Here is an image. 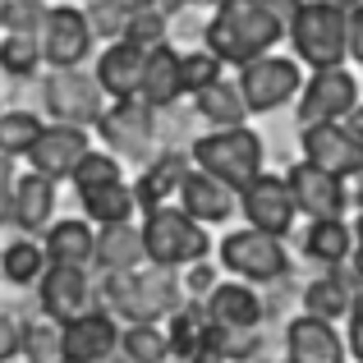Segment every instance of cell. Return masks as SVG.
I'll use <instances>...</instances> for the list:
<instances>
[{
	"mask_svg": "<svg viewBox=\"0 0 363 363\" xmlns=\"http://www.w3.org/2000/svg\"><path fill=\"white\" fill-rule=\"evenodd\" d=\"M285 37V18L267 0H221L207 23V51L221 65H253L257 55H272Z\"/></svg>",
	"mask_w": 363,
	"mask_h": 363,
	"instance_id": "cell-1",
	"label": "cell"
},
{
	"mask_svg": "<svg viewBox=\"0 0 363 363\" xmlns=\"http://www.w3.org/2000/svg\"><path fill=\"white\" fill-rule=\"evenodd\" d=\"M184 303V281L170 267H133L106 276V308L124 322H161Z\"/></svg>",
	"mask_w": 363,
	"mask_h": 363,
	"instance_id": "cell-2",
	"label": "cell"
},
{
	"mask_svg": "<svg viewBox=\"0 0 363 363\" xmlns=\"http://www.w3.org/2000/svg\"><path fill=\"white\" fill-rule=\"evenodd\" d=\"M143 253H147L152 267H170V272H179V267L189 262H203L207 253H212V235H207L203 221H194V216L184 212V207H152V212H143Z\"/></svg>",
	"mask_w": 363,
	"mask_h": 363,
	"instance_id": "cell-3",
	"label": "cell"
},
{
	"mask_svg": "<svg viewBox=\"0 0 363 363\" xmlns=\"http://www.w3.org/2000/svg\"><path fill=\"white\" fill-rule=\"evenodd\" d=\"M294 46V60L313 65V69H336L350 60V28H345V9L322 5V0H303L294 9V18L285 23Z\"/></svg>",
	"mask_w": 363,
	"mask_h": 363,
	"instance_id": "cell-4",
	"label": "cell"
},
{
	"mask_svg": "<svg viewBox=\"0 0 363 363\" xmlns=\"http://www.w3.org/2000/svg\"><path fill=\"white\" fill-rule=\"evenodd\" d=\"M189 157H194L198 170H207V175H216L221 184L230 189H244L253 184L257 175H262V138H257L248 124H235V129H212L203 133V138L189 147Z\"/></svg>",
	"mask_w": 363,
	"mask_h": 363,
	"instance_id": "cell-5",
	"label": "cell"
},
{
	"mask_svg": "<svg viewBox=\"0 0 363 363\" xmlns=\"http://www.w3.org/2000/svg\"><path fill=\"white\" fill-rule=\"evenodd\" d=\"M216 257H221L225 272L248 281V285L281 281V276L290 272V248H285V240L281 235H267V230H253V225L225 235L221 248H216Z\"/></svg>",
	"mask_w": 363,
	"mask_h": 363,
	"instance_id": "cell-6",
	"label": "cell"
},
{
	"mask_svg": "<svg viewBox=\"0 0 363 363\" xmlns=\"http://www.w3.org/2000/svg\"><path fill=\"white\" fill-rule=\"evenodd\" d=\"M240 97L248 106V116H267V111H281L285 101L299 97L303 88V69L294 55H257L253 65H244L240 69Z\"/></svg>",
	"mask_w": 363,
	"mask_h": 363,
	"instance_id": "cell-7",
	"label": "cell"
},
{
	"mask_svg": "<svg viewBox=\"0 0 363 363\" xmlns=\"http://www.w3.org/2000/svg\"><path fill=\"white\" fill-rule=\"evenodd\" d=\"M37 42H42V60L51 65V69H79L92 55L97 33H92V23H88V9L51 5L46 18H42V28H37Z\"/></svg>",
	"mask_w": 363,
	"mask_h": 363,
	"instance_id": "cell-8",
	"label": "cell"
},
{
	"mask_svg": "<svg viewBox=\"0 0 363 363\" xmlns=\"http://www.w3.org/2000/svg\"><path fill=\"white\" fill-rule=\"evenodd\" d=\"M42 101L60 124H97L101 111H106V92H101L97 74L83 69H51L42 83Z\"/></svg>",
	"mask_w": 363,
	"mask_h": 363,
	"instance_id": "cell-9",
	"label": "cell"
},
{
	"mask_svg": "<svg viewBox=\"0 0 363 363\" xmlns=\"http://www.w3.org/2000/svg\"><path fill=\"white\" fill-rule=\"evenodd\" d=\"M285 184H290V194H294V207H299L308 221H336V216H345V207L354 203V198H350V179L331 175V170L313 166V161H294V166L285 170Z\"/></svg>",
	"mask_w": 363,
	"mask_h": 363,
	"instance_id": "cell-10",
	"label": "cell"
},
{
	"mask_svg": "<svg viewBox=\"0 0 363 363\" xmlns=\"http://www.w3.org/2000/svg\"><path fill=\"white\" fill-rule=\"evenodd\" d=\"M299 120L303 124H327V120H345L359 106V79L336 65V69H313V79H303L299 88Z\"/></svg>",
	"mask_w": 363,
	"mask_h": 363,
	"instance_id": "cell-11",
	"label": "cell"
},
{
	"mask_svg": "<svg viewBox=\"0 0 363 363\" xmlns=\"http://www.w3.org/2000/svg\"><path fill=\"white\" fill-rule=\"evenodd\" d=\"M240 212L253 230H267V235H281L285 240L294 216H299V207H294V194L285 184V175H267L262 170L253 184L240 189Z\"/></svg>",
	"mask_w": 363,
	"mask_h": 363,
	"instance_id": "cell-12",
	"label": "cell"
},
{
	"mask_svg": "<svg viewBox=\"0 0 363 363\" xmlns=\"http://www.w3.org/2000/svg\"><path fill=\"white\" fill-rule=\"evenodd\" d=\"M303 161L331 170L340 179L363 175V138L345 129V120H327V124H303Z\"/></svg>",
	"mask_w": 363,
	"mask_h": 363,
	"instance_id": "cell-13",
	"label": "cell"
},
{
	"mask_svg": "<svg viewBox=\"0 0 363 363\" xmlns=\"http://www.w3.org/2000/svg\"><path fill=\"white\" fill-rule=\"evenodd\" d=\"M120 350V322L111 308H88L83 318L60 327V359L65 363H106Z\"/></svg>",
	"mask_w": 363,
	"mask_h": 363,
	"instance_id": "cell-14",
	"label": "cell"
},
{
	"mask_svg": "<svg viewBox=\"0 0 363 363\" xmlns=\"http://www.w3.org/2000/svg\"><path fill=\"white\" fill-rule=\"evenodd\" d=\"M97 133L106 143V152H116V157H143L152 147V133H157V111L138 97L111 101L97 120Z\"/></svg>",
	"mask_w": 363,
	"mask_h": 363,
	"instance_id": "cell-15",
	"label": "cell"
},
{
	"mask_svg": "<svg viewBox=\"0 0 363 363\" xmlns=\"http://www.w3.org/2000/svg\"><path fill=\"white\" fill-rule=\"evenodd\" d=\"M92 152V138L83 124H46L42 133H37L33 152H28V166L37 170V175L46 179H69L74 170H79V161Z\"/></svg>",
	"mask_w": 363,
	"mask_h": 363,
	"instance_id": "cell-16",
	"label": "cell"
},
{
	"mask_svg": "<svg viewBox=\"0 0 363 363\" xmlns=\"http://www.w3.org/2000/svg\"><path fill=\"white\" fill-rule=\"evenodd\" d=\"M37 294H42V313L65 327V322L83 318L92 308V281H88V267H46V276L37 281Z\"/></svg>",
	"mask_w": 363,
	"mask_h": 363,
	"instance_id": "cell-17",
	"label": "cell"
},
{
	"mask_svg": "<svg viewBox=\"0 0 363 363\" xmlns=\"http://www.w3.org/2000/svg\"><path fill=\"white\" fill-rule=\"evenodd\" d=\"M285 359L290 363H345V336L336 331V322H322V318H294L285 327Z\"/></svg>",
	"mask_w": 363,
	"mask_h": 363,
	"instance_id": "cell-18",
	"label": "cell"
},
{
	"mask_svg": "<svg viewBox=\"0 0 363 363\" xmlns=\"http://www.w3.org/2000/svg\"><path fill=\"white\" fill-rule=\"evenodd\" d=\"M179 207L203 225H221V221H230V216L240 212V189L221 184L216 175H207V170L194 166L184 175V184H179Z\"/></svg>",
	"mask_w": 363,
	"mask_h": 363,
	"instance_id": "cell-19",
	"label": "cell"
},
{
	"mask_svg": "<svg viewBox=\"0 0 363 363\" xmlns=\"http://www.w3.org/2000/svg\"><path fill=\"white\" fill-rule=\"evenodd\" d=\"M203 313L212 327H244L257 331L262 322V299L248 281H216V290L203 299Z\"/></svg>",
	"mask_w": 363,
	"mask_h": 363,
	"instance_id": "cell-20",
	"label": "cell"
},
{
	"mask_svg": "<svg viewBox=\"0 0 363 363\" xmlns=\"http://www.w3.org/2000/svg\"><path fill=\"white\" fill-rule=\"evenodd\" d=\"M143 65H147V51H138L133 42H111L106 51H101V60H97V83H101V92H106L111 101H129V97H138V88H143Z\"/></svg>",
	"mask_w": 363,
	"mask_h": 363,
	"instance_id": "cell-21",
	"label": "cell"
},
{
	"mask_svg": "<svg viewBox=\"0 0 363 363\" xmlns=\"http://www.w3.org/2000/svg\"><path fill=\"white\" fill-rule=\"evenodd\" d=\"M51 216H55V179L37 175V170L18 175L14 179V207H9V221H14L23 235H42L46 225H51Z\"/></svg>",
	"mask_w": 363,
	"mask_h": 363,
	"instance_id": "cell-22",
	"label": "cell"
},
{
	"mask_svg": "<svg viewBox=\"0 0 363 363\" xmlns=\"http://www.w3.org/2000/svg\"><path fill=\"white\" fill-rule=\"evenodd\" d=\"M46 262L55 267H88L97 257V230L83 216H65V221L46 225Z\"/></svg>",
	"mask_w": 363,
	"mask_h": 363,
	"instance_id": "cell-23",
	"label": "cell"
},
{
	"mask_svg": "<svg viewBox=\"0 0 363 363\" xmlns=\"http://www.w3.org/2000/svg\"><path fill=\"white\" fill-rule=\"evenodd\" d=\"M189 170H194V157H189V152H161V157L138 175V184H133L138 207L152 212V207H161L170 194H179V184H184Z\"/></svg>",
	"mask_w": 363,
	"mask_h": 363,
	"instance_id": "cell-24",
	"label": "cell"
},
{
	"mask_svg": "<svg viewBox=\"0 0 363 363\" xmlns=\"http://www.w3.org/2000/svg\"><path fill=\"white\" fill-rule=\"evenodd\" d=\"M184 97V74H179V55L170 46H157L147 51V65H143V88L138 101H147L152 111H166Z\"/></svg>",
	"mask_w": 363,
	"mask_h": 363,
	"instance_id": "cell-25",
	"label": "cell"
},
{
	"mask_svg": "<svg viewBox=\"0 0 363 363\" xmlns=\"http://www.w3.org/2000/svg\"><path fill=\"white\" fill-rule=\"evenodd\" d=\"M92 262L101 267L106 276L116 272H133L138 262H147V253H143V230L138 225H101L97 230V257Z\"/></svg>",
	"mask_w": 363,
	"mask_h": 363,
	"instance_id": "cell-26",
	"label": "cell"
},
{
	"mask_svg": "<svg viewBox=\"0 0 363 363\" xmlns=\"http://www.w3.org/2000/svg\"><path fill=\"white\" fill-rule=\"evenodd\" d=\"M354 225L345 221V216H336V221H313L308 235H303V253L313 257V262L322 267H340L350 262V253H354Z\"/></svg>",
	"mask_w": 363,
	"mask_h": 363,
	"instance_id": "cell-27",
	"label": "cell"
},
{
	"mask_svg": "<svg viewBox=\"0 0 363 363\" xmlns=\"http://www.w3.org/2000/svg\"><path fill=\"white\" fill-rule=\"evenodd\" d=\"M350 303H354L350 276H340L336 267H331V272H322L318 281H308V290H303V313H308V318H322V322L350 318Z\"/></svg>",
	"mask_w": 363,
	"mask_h": 363,
	"instance_id": "cell-28",
	"label": "cell"
},
{
	"mask_svg": "<svg viewBox=\"0 0 363 363\" xmlns=\"http://www.w3.org/2000/svg\"><path fill=\"white\" fill-rule=\"evenodd\" d=\"M83 203V216H88L92 225H124L133 212H138V198H133V184H101V189H88V194H79Z\"/></svg>",
	"mask_w": 363,
	"mask_h": 363,
	"instance_id": "cell-29",
	"label": "cell"
},
{
	"mask_svg": "<svg viewBox=\"0 0 363 363\" xmlns=\"http://www.w3.org/2000/svg\"><path fill=\"white\" fill-rule=\"evenodd\" d=\"M170 354L175 359H194L198 350H207V340H212V322H207L203 303H179L175 313H170Z\"/></svg>",
	"mask_w": 363,
	"mask_h": 363,
	"instance_id": "cell-30",
	"label": "cell"
},
{
	"mask_svg": "<svg viewBox=\"0 0 363 363\" xmlns=\"http://www.w3.org/2000/svg\"><path fill=\"white\" fill-rule=\"evenodd\" d=\"M194 106H198V116L212 124V129H235V124L248 120V106H244L240 88L225 83V79H216L212 88H203V92H194Z\"/></svg>",
	"mask_w": 363,
	"mask_h": 363,
	"instance_id": "cell-31",
	"label": "cell"
},
{
	"mask_svg": "<svg viewBox=\"0 0 363 363\" xmlns=\"http://www.w3.org/2000/svg\"><path fill=\"white\" fill-rule=\"evenodd\" d=\"M46 248L37 240H14L5 244V253H0V272H5L9 285H37L46 276Z\"/></svg>",
	"mask_w": 363,
	"mask_h": 363,
	"instance_id": "cell-32",
	"label": "cell"
},
{
	"mask_svg": "<svg viewBox=\"0 0 363 363\" xmlns=\"http://www.w3.org/2000/svg\"><path fill=\"white\" fill-rule=\"evenodd\" d=\"M120 354L129 363H166L170 359V336L157 322H129L120 331Z\"/></svg>",
	"mask_w": 363,
	"mask_h": 363,
	"instance_id": "cell-33",
	"label": "cell"
},
{
	"mask_svg": "<svg viewBox=\"0 0 363 363\" xmlns=\"http://www.w3.org/2000/svg\"><path fill=\"white\" fill-rule=\"evenodd\" d=\"M42 129L33 111H0V157H28Z\"/></svg>",
	"mask_w": 363,
	"mask_h": 363,
	"instance_id": "cell-34",
	"label": "cell"
},
{
	"mask_svg": "<svg viewBox=\"0 0 363 363\" xmlns=\"http://www.w3.org/2000/svg\"><path fill=\"white\" fill-rule=\"evenodd\" d=\"M37 65H42V42L37 37H23V33H9L0 42V69L9 79H33Z\"/></svg>",
	"mask_w": 363,
	"mask_h": 363,
	"instance_id": "cell-35",
	"label": "cell"
},
{
	"mask_svg": "<svg viewBox=\"0 0 363 363\" xmlns=\"http://www.w3.org/2000/svg\"><path fill=\"white\" fill-rule=\"evenodd\" d=\"M74 189H79V194H88V189H101V184H116V179H124L120 175V157L116 152H97L92 147L88 157L79 161V170H74Z\"/></svg>",
	"mask_w": 363,
	"mask_h": 363,
	"instance_id": "cell-36",
	"label": "cell"
},
{
	"mask_svg": "<svg viewBox=\"0 0 363 363\" xmlns=\"http://www.w3.org/2000/svg\"><path fill=\"white\" fill-rule=\"evenodd\" d=\"M179 74H184V92H203V88H212L216 79H225V65L203 46V51L179 55Z\"/></svg>",
	"mask_w": 363,
	"mask_h": 363,
	"instance_id": "cell-37",
	"label": "cell"
},
{
	"mask_svg": "<svg viewBox=\"0 0 363 363\" xmlns=\"http://www.w3.org/2000/svg\"><path fill=\"white\" fill-rule=\"evenodd\" d=\"M42 18H46V5H42V0H0V28H5V33L37 37Z\"/></svg>",
	"mask_w": 363,
	"mask_h": 363,
	"instance_id": "cell-38",
	"label": "cell"
},
{
	"mask_svg": "<svg viewBox=\"0 0 363 363\" xmlns=\"http://www.w3.org/2000/svg\"><path fill=\"white\" fill-rule=\"evenodd\" d=\"M120 37L133 42L138 51H157V46H166V14H161V5L147 9V14H138V18H129Z\"/></svg>",
	"mask_w": 363,
	"mask_h": 363,
	"instance_id": "cell-39",
	"label": "cell"
},
{
	"mask_svg": "<svg viewBox=\"0 0 363 363\" xmlns=\"http://www.w3.org/2000/svg\"><path fill=\"white\" fill-rule=\"evenodd\" d=\"M23 354L33 359L60 354V327H23Z\"/></svg>",
	"mask_w": 363,
	"mask_h": 363,
	"instance_id": "cell-40",
	"label": "cell"
},
{
	"mask_svg": "<svg viewBox=\"0 0 363 363\" xmlns=\"http://www.w3.org/2000/svg\"><path fill=\"white\" fill-rule=\"evenodd\" d=\"M18 354H23V322L9 318V313H0V363H9Z\"/></svg>",
	"mask_w": 363,
	"mask_h": 363,
	"instance_id": "cell-41",
	"label": "cell"
},
{
	"mask_svg": "<svg viewBox=\"0 0 363 363\" xmlns=\"http://www.w3.org/2000/svg\"><path fill=\"white\" fill-rule=\"evenodd\" d=\"M184 290L194 294V299H207V294L216 290V272H212V262H189V276H184Z\"/></svg>",
	"mask_w": 363,
	"mask_h": 363,
	"instance_id": "cell-42",
	"label": "cell"
},
{
	"mask_svg": "<svg viewBox=\"0 0 363 363\" xmlns=\"http://www.w3.org/2000/svg\"><path fill=\"white\" fill-rule=\"evenodd\" d=\"M345 350H350V359L363 363V290L354 294V303H350V336H345Z\"/></svg>",
	"mask_w": 363,
	"mask_h": 363,
	"instance_id": "cell-43",
	"label": "cell"
},
{
	"mask_svg": "<svg viewBox=\"0 0 363 363\" xmlns=\"http://www.w3.org/2000/svg\"><path fill=\"white\" fill-rule=\"evenodd\" d=\"M14 157H0V225L9 221V207H14Z\"/></svg>",
	"mask_w": 363,
	"mask_h": 363,
	"instance_id": "cell-44",
	"label": "cell"
},
{
	"mask_svg": "<svg viewBox=\"0 0 363 363\" xmlns=\"http://www.w3.org/2000/svg\"><path fill=\"white\" fill-rule=\"evenodd\" d=\"M345 28H350V60L363 65V5L345 14Z\"/></svg>",
	"mask_w": 363,
	"mask_h": 363,
	"instance_id": "cell-45",
	"label": "cell"
},
{
	"mask_svg": "<svg viewBox=\"0 0 363 363\" xmlns=\"http://www.w3.org/2000/svg\"><path fill=\"white\" fill-rule=\"evenodd\" d=\"M106 5L116 9L120 23H129V18H138V14H147V9H157V0H106Z\"/></svg>",
	"mask_w": 363,
	"mask_h": 363,
	"instance_id": "cell-46",
	"label": "cell"
},
{
	"mask_svg": "<svg viewBox=\"0 0 363 363\" xmlns=\"http://www.w3.org/2000/svg\"><path fill=\"white\" fill-rule=\"evenodd\" d=\"M267 5H272V9H276V14H281V18H285V23H290V18H294V9H299V5H303V0H267Z\"/></svg>",
	"mask_w": 363,
	"mask_h": 363,
	"instance_id": "cell-47",
	"label": "cell"
},
{
	"mask_svg": "<svg viewBox=\"0 0 363 363\" xmlns=\"http://www.w3.org/2000/svg\"><path fill=\"white\" fill-rule=\"evenodd\" d=\"M345 129H350V133H359V138H363V101H359V106H354V111L345 116Z\"/></svg>",
	"mask_w": 363,
	"mask_h": 363,
	"instance_id": "cell-48",
	"label": "cell"
},
{
	"mask_svg": "<svg viewBox=\"0 0 363 363\" xmlns=\"http://www.w3.org/2000/svg\"><path fill=\"white\" fill-rule=\"evenodd\" d=\"M350 272H354V281L363 285V244H354V253H350Z\"/></svg>",
	"mask_w": 363,
	"mask_h": 363,
	"instance_id": "cell-49",
	"label": "cell"
},
{
	"mask_svg": "<svg viewBox=\"0 0 363 363\" xmlns=\"http://www.w3.org/2000/svg\"><path fill=\"white\" fill-rule=\"evenodd\" d=\"M350 184H354V189H350V198H354V203H359V212H363V175H354Z\"/></svg>",
	"mask_w": 363,
	"mask_h": 363,
	"instance_id": "cell-50",
	"label": "cell"
},
{
	"mask_svg": "<svg viewBox=\"0 0 363 363\" xmlns=\"http://www.w3.org/2000/svg\"><path fill=\"white\" fill-rule=\"evenodd\" d=\"M322 5H336V9H345V14H350V9H359L363 0H322Z\"/></svg>",
	"mask_w": 363,
	"mask_h": 363,
	"instance_id": "cell-51",
	"label": "cell"
},
{
	"mask_svg": "<svg viewBox=\"0 0 363 363\" xmlns=\"http://www.w3.org/2000/svg\"><path fill=\"white\" fill-rule=\"evenodd\" d=\"M354 240L363 244V212H359V221H354Z\"/></svg>",
	"mask_w": 363,
	"mask_h": 363,
	"instance_id": "cell-52",
	"label": "cell"
},
{
	"mask_svg": "<svg viewBox=\"0 0 363 363\" xmlns=\"http://www.w3.org/2000/svg\"><path fill=\"white\" fill-rule=\"evenodd\" d=\"M189 5H221V0H189Z\"/></svg>",
	"mask_w": 363,
	"mask_h": 363,
	"instance_id": "cell-53",
	"label": "cell"
},
{
	"mask_svg": "<svg viewBox=\"0 0 363 363\" xmlns=\"http://www.w3.org/2000/svg\"><path fill=\"white\" fill-rule=\"evenodd\" d=\"M28 363H51V359H28Z\"/></svg>",
	"mask_w": 363,
	"mask_h": 363,
	"instance_id": "cell-54",
	"label": "cell"
}]
</instances>
